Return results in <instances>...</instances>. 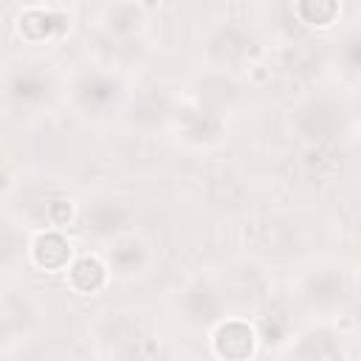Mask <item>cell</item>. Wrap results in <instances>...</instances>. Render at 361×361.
Segmentation results:
<instances>
[{
    "label": "cell",
    "mask_w": 361,
    "mask_h": 361,
    "mask_svg": "<svg viewBox=\"0 0 361 361\" xmlns=\"http://www.w3.org/2000/svg\"><path fill=\"white\" fill-rule=\"evenodd\" d=\"M133 82L124 71L104 65L93 56L65 71V104L90 124H107L127 107Z\"/></svg>",
    "instance_id": "6da1fadb"
},
{
    "label": "cell",
    "mask_w": 361,
    "mask_h": 361,
    "mask_svg": "<svg viewBox=\"0 0 361 361\" xmlns=\"http://www.w3.org/2000/svg\"><path fill=\"white\" fill-rule=\"evenodd\" d=\"M65 102V73L42 56H11L3 65V110L8 118L34 121Z\"/></svg>",
    "instance_id": "7a4b0ae2"
},
{
    "label": "cell",
    "mask_w": 361,
    "mask_h": 361,
    "mask_svg": "<svg viewBox=\"0 0 361 361\" xmlns=\"http://www.w3.org/2000/svg\"><path fill=\"white\" fill-rule=\"evenodd\" d=\"M353 127L350 102L341 87H316L288 110V130L305 149H333Z\"/></svg>",
    "instance_id": "3957f363"
},
{
    "label": "cell",
    "mask_w": 361,
    "mask_h": 361,
    "mask_svg": "<svg viewBox=\"0 0 361 361\" xmlns=\"http://www.w3.org/2000/svg\"><path fill=\"white\" fill-rule=\"evenodd\" d=\"M200 59L206 71L240 76L265 59V39L254 23L243 17H220L209 23L200 37Z\"/></svg>",
    "instance_id": "277c9868"
},
{
    "label": "cell",
    "mask_w": 361,
    "mask_h": 361,
    "mask_svg": "<svg viewBox=\"0 0 361 361\" xmlns=\"http://www.w3.org/2000/svg\"><path fill=\"white\" fill-rule=\"evenodd\" d=\"M355 293L353 274L344 262L319 259L302 268L293 282V299L302 313L316 316V322H333L341 316Z\"/></svg>",
    "instance_id": "5b68a950"
},
{
    "label": "cell",
    "mask_w": 361,
    "mask_h": 361,
    "mask_svg": "<svg viewBox=\"0 0 361 361\" xmlns=\"http://www.w3.org/2000/svg\"><path fill=\"white\" fill-rule=\"evenodd\" d=\"M8 214L31 231H65L79 220V200L56 180H31L20 186V206H11Z\"/></svg>",
    "instance_id": "8992f818"
},
{
    "label": "cell",
    "mask_w": 361,
    "mask_h": 361,
    "mask_svg": "<svg viewBox=\"0 0 361 361\" xmlns=\"http://www.w3.org/2000/svg\"><path fill=\"white\" fill-rule=\"evenodd\" d=\"M172 310L178 322L197 333H212L220 322L231 316L223 288L214 274H192L172 293Z\"/></svg>",
    "instance_id": "52a82bcc"
},
{
    "label": "cell",
    "mask_w": 361,
    "mask_h": 361,
    "mask_svg": "<svg viewBox=\"0 0 361 361\" xmlns=\"http://www.w3.org/2000/svg\"><path fill=\"white\" fill-rule=\"evenodd\" d=\"M76 223H79L82 234H87L90 240L110 245L113 240L133 231L135 200L130 195L113 192V189L93 192L79 203V220Z\"/></svg>",
    "instance_id": "ba28073f"
},
{
    "label": "cell",
    "mask_w": 361,
    "mask_h": 361,
    "mask_svg": "<svg viewBox=\"0 0 361 361\" xmlns=\"http://www.w3.org/2000/svg\"><path fill=\"white\" fill-rule=\"evenodd\" d=\"M178 104H180L178 90H172L169 85H164L158 79H141V82H133V90H130L121 118L135 133H144V135L169 133Z\"/></svg>",
    "instance_id": "9c48e42d"
},
{
    "label": "cell",
    "mask_w": 361,
    "mask_h": 361,
    "mask_svg": "<svg viewBox=\"0 0 361 361\" xmlns=\"http://www.w3.org/2000/svg\"><path fill=\"white\" fill-rule=\"evenodd\" d=\"M223 296L228 302L231 316H248L254 319L259 307L274 296V285L268 271L254 259H234L220 274H214Z\"/></svg>",
    "instance_id": "30bf717a"
},
{
    "label": "cell",
    "mask_w": 361,
    "mask_h": 361,
    "mask_svg": "<svg viewBox=\"0 0 361 361\" xmlns=\"http://www.w3.org/2000/svg\"><path fill=\"white\" fill-rule=\"evenodd\" d=\"M11 25L28 48H54L65 37H71L76 11L62 3H28L17 8Z\"/></svg>",
    "instance_id": "8fae6325"
},
{
    "label": "cell",
    "mask_w": 361,
    "mask_h": 361,
    "mask_svg": "<svg viewBox=\"0 0 361 361\" xmlns=\"http://www.w3.org/2000/svg\"><path fill=\"white\" fill-rule=\"evenodd\" d=\"M45 319V305L42 299L23 288V285H6L3 302H0V344L3 353L17 350L20 344L31 341V336L39 330Z\"/></svg>",
    "instance_id": "7c38bea8"
},
{
    "label": "cell",
    "mask_w": 361,
    "mask_h": 361,
    "mask_svg": "<svg viewBox=\"0 0 361 361\" xmlns=\"http://www.w3.org/2000/svg\"><path fill=\"white\" fill-rule=\"evenodd\" d=\"M288 361H350L347 336L333 322L305 324L285 347Z\"/></svg>",
    "instance_id": "4fadbf2b"
},
{
    "label": "cell",
    "mask_w": 361,
    "mask_h": 361,
    "mask_svg": "<svg viewBox=\"0 0 361 361\" xmlns=\"http://www.w3.org/2000/svg\"><path fill=\"white\" fill-rule=\"evenodd\" d=\"M93 28L102 42H144L149 8L141 3H104L93 14Z\"/></svg>",
    "instance_id": "5bb4252c"
},
{
    "label": "cell",
    "mask_w": 361,
    "mask_h": 361,
    "mask_svg": "<svg viewBox=\"0 0 361 361\" xmlns=\"http://www.w3.org/2000/svg\"><path fill=\"white\" fill-rule=\"evenodd\" d=\"M102 254H104V259L110 265L113 279H121V282L144 279L155 265V248L138 231H130V234L113 240L110 245H104Z\"/></svg>",
    "instance_id": "9a60e30c"
},
{
    "label": "cell",
    "mask_w": 361,
    "mask_h": 361,
    "mask_svg": "<svg viewBox=\"0 0 361 361\" xmlns=\"http://www.w3.org/2000/svg\"><path fill=\"white\" fill-rule=\"evenodd\" d=\"M259 347V333L248 316H228L209 333L214 361H254Z\"/></svg>",
    "instance_id": "2e32d148"
},
{
    "label": "cell",
    "mask_w": 361,
    "mask_h": 361,
    "mask_svg": "<svg viewBox=\"0 0 361 361\" xmlns=\"http://www.w3.org/2000/svg\"><path fill=\"white\" fill-rule=\"evenodd\" d=\"M296 313H302V310H299L293 293H290V296L274 293V296L259 307V313L251 319L254 327H257V333H259V341L268 344V347L285 350V347L293 341V336L302 330V327L296 324Z\"/></svg>",
    "instance_id": "e0dca14e"
},
{
    "label": "cell",
    "mask_w": 361,
    "mask_h": 361,
    "mask_svg": "<svg viewBox=\"0 0 361 361\" xmlns=\"http://www.w3.org/2000/svg\"><path fill=\"white\" fill-rule=\"evenodd\" d=\"M149 324L147 319L138 313V310H130V307H110V310H102L93 324H90V336L96 341V347L102 353H113L118 350L121 344H127L130 338H135L138 333H144Z\"/></svg>",
    "instance_id": "ac0fdd59"
},
{
    "label": "cell",
    "mask_w": 361,
    "mask_h": 361,
    "mask_svg": "<svg viewBox=\"0 0 361 361\" xmlns=\"http://www.w3.org/2000/svg\"><path fill=\"white\" fill-rule=\"evenodd\" d=\"M76 259L73 243L65 231H31L28 243V265L39 274H65Z\"/></svg>",
    "instance_id": "d6986e66"
},
{
    "label": "cell",
    "mask_w": 361,
    "mask_h": 361,
    "mask_svg": "<svg viewBox=\"0 0 361 361\" xmlns=\"http://www.w3.org/2000/svg\"><path fill=\"white\" fill-rule=\"evenodd\" d=\"M110 282L113 274L104 254H76V259L65 271V285L76 296H99Z\"/></svg>",
    "instance_id": "ffe728a7"
},
{
    "label": "cell",
    "mask_w": 361,
    "mask_h": 361,
    "mask_svg": "<svg viewBox=\"0 0 361 361\" xmlns=\"http://www.w3.org/2000/svg\"><path fill=\"white\" fill-rule=\"evenodd\" d=\"M333 68L344 87H361V20L338 31L333 42Z\"/></svg>",
    "instance_id": "44dd1931"
},
{
    "label": "cell",
    "mask_w": 361,
    "mask_h": 361,
    "mask_svg": "<svg viewBox=\"0 0 361 361\" xmlns=\"http://www.w3.org/2000/svg\"><path fill=\"white\" fill-rule=\"evenodd\" d=\"M28 243H31V228H25L14 214H3L0 226V262L6 276H11L23 262H28Z\"/></svg>",
    "instance_id": "7402d4cb"
},
{
    "label": "cell",
    "mask_w": 361,
    "mask_h": 361,
    "mask_svg": "<svg viewBox=\"0 0 361 361\" xmlns=\"http://www.w3.org/2000/svg\"><path fill=\"white\" fill-rule=\"evenodd\" d=\"M288 11L296 20V25L305 31H330L341 23V14H344L341 3L336 0H302L288 6Z\"/></svg>",
    "instance_id": "603a6c76"
},
{
    "label": "cell",
    "mask_w": 361,
    "mask_h": 361,
    "mask_svg": "<svg viewBox=\"0 0 361 361\" xmlns=\"http://www.w3.org/2000/svg\"><path fill=\"white\" fill-rule=\"evenodd\" d=\"M107 358L110 361H169L172 350L166 347V341H164V336L158 330L147 327L144 333H138L135 338H130L127 344L113 350Z\"/></svg>",
    "instance_id": "cb8c5ba5"
},
{
    "label": "cell",
    "mask_w": 361,
    "mask_h": 361,
    "mask_svg": "<svg viewBox=\"0 0 361 361\" xmlns=\"http://www.w3.org/2000/svg\"><path fill=\"white\" fill-rule=\"evenodd\" d=\"M347 228L355 234V237H361V195L350 203V209H347Z\"/></svg>",
    "instance_id": "d4e9b609"
},
{
    "label": "cell",
    "mask_w": 361,
    "mask_h": 361,
    "mask_svg": "<svg viewBox=\"0 0 361 361\" xmlns=\"http://www.w3.org/2000/svg\"><path fill=\"white\" fill-rule=\"evenodd\" d=\"M169 361H195V358H192V355H175V353H172Z\"/></svg>",
    "instance_id": "484cf974"
},
{
    "label": "cell",
    "mask_w": 361,
    "mask_h": 361,
    "mask_svg": "<svg viewBox=\"0 0 361 361\" xmlns=\"http://www.w3.org/2000/svg\"><path fill=\"white\" fill-rule=\"evenodd\" d=\"M358 138H361V124H358Z\"/></svg>",
    "instance_id": "4316f807"
},
{
    "label": "cell",
    "mask_w": 361,
    "mask_h": 361,
    "mask_svg": "<svg viewBox=\"0 0 361 361\" xmlns=\"http://www.w3.org/2000/svg\"><path fill=\"white\" fill-rule=\"evenodd\" d=\"M358 11H361V6H358Z\"/></svg>",
    "instance_id": "83f0119b"
}]
</instances>
